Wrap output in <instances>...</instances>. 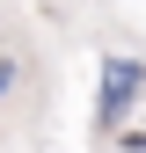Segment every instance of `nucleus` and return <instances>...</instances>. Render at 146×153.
Masks as SVG:
<instances>
[{
  "label": "nucleus",
  "instance_id": "7ed1b4c3",
  "mask_svg": "<svg viewBox=\"0 0 146 153\" xmlns=\"http://www.w3.org/2000/svg\"><path fill=\"white\" fill-rule=\"evenodd\" d=\"M132 146H146V131H132Z\"/></svg>",
  "mask_w": 146,
  "mask_h": 153
},
{
  "label": "nucleus",
  "instance_id": "f257e3e1",
  "mask_svg": "<svg viewBox=\"0 0 146 153\" xmlns=\"http://www.w3.org/2000/svg\"><path fill=\"white\" fill-rule=\"evenodd\" d=\"M132 80H139L132 66H110V88H102V124H117V117H124V95H132Z\"/></svg>",
  "mask_w": 146,
  "mask_h": 153
},
{
  "label": "nucleus",
  "instance_id": "f03ea898",
  "mask_svg": "<svg viewBox=\"0 0 146 153\" xmlns=\"http://www.w3.org/2000/svg\"><path fill=\"white\" fill-rule=\"evenodd\" d=\"M7 80H15V73H7V66H0V88H7Z\"/></svg>",
  "mask_w": 146,
  "mask_h": 153
}]
</instances>
